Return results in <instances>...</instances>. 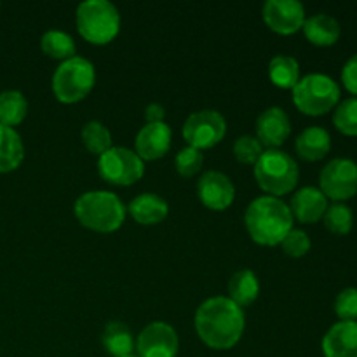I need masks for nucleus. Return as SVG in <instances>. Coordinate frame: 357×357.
<instances>
[{
  "label": "nucleus",
  "instance_id": "1",
  "mask_svg": "<svg viewBox=\"0 0 357 357\" xmlns=\"http://www.w3.org/2000/svg\"><path fill=\"white\" fill-rule=\"evenodd\" d=\"M246 328L244 310L229 296H213L202 302L195 312L199 338L215 351H229L243 338Z\"/></svg>",
  "mask_w": 357,
  "mask_h": 357
},
{
  "label": "nucleus",
  "instance_id": "2",
  "mask_svg": "<svg viewBox=\"0 0 357 357\" xmlns=\"http://www.w3.org/2000/svg\"><path fill=\"white\" fill-rule=\"evenodd\" d=\"M291 209L279 197L261 195L246 209L244 225L251 239L260 246H278L293 230Z\"/></svg>",
  "mask_w": 357,
  "mask_h": 357
},
{
  "label": "nucleus",
  "instance_id": "3",
  "mask_svg": "<svg viewBox=\"0 0 357 357\" xmlns=\"http://www.w3.org/2000/svg\"><path fill=\"white\" fill-rule=\"evenodd\" d=\"M73 213L80 225L86 229L110 234L121 229L128 208L114 192L91 190L77 199Z\"/></svg>",
  "mask_w": 357,
  "mask_h": 357
},
{
  "label": "nucleus",
  "instance_id": "4",
  "mask_svg": "<svg viewBox=\"0 0 357 357\" xmlns=\"http://www.w3.org/2000/svg\"><path fill=\"white\" fill-rule=\"evenodd\" d=\"M298 178L300 169L296 160L279 149L265 150L255 164V180L258 187L272 197H281L295 190Z\"/></svg>",
  "mask_w": 357,
  "mask_h": 357
},
{
  "label": "nucleus",
  "instance_id": "5",
  "mask_svg": "<svg viewBox=\"0 0 357 357\" xmlns=\"http://www.w3.org/2000/svg\"><path fill=\"white\" fill-rule=\"evenodd\" d=\"M75 24L80 37L94 45H105L119 35L121 14L108 0H86L77 7Z\"/></svg>",
  "mask_w": 357,
  "mask_h": 357
},
{
  "label": "nucleus",
  "instance_id": "6",
  "mask_svg": "<svg viewBox=\"0 0 357 357\" xmlns=\"http://www.w3.org/2000/svg\"><path fill=\"white\" fill-rule=\"evenodd\" d=\"M291 91L295 107L310 117H319L337 108L342 96L340 86L324 73H309L300 77Z\"/></svg>",
  "mask_w": 357,
  "mask_h": 357
},
{
  "label": "nucleus",
  "instance_id": "7",
  "mask_svg": "<svg viewBox=\"0 0 357 357\" xmlns=\"http://www.w3.org/2000/svg\"><path fill=\"white\" fill-rule=\"evenodd\" d=\"M96 70L89 59L73 56L56 68L52 75V93L59 103L73 105L82 101L93 91Z\"/></svg>",
  "mask_w": 357,
  "mask_h": 357
},
{
  "label": "nucleus",
  "instance_id": "8",
  "mask_svg": "<svg viewBox=\"0 0 357 357\" xmlns=\"http://www.w3.org/2000/svg\"><path fill=\"white\" fill-rule=\"evenodd\" d=\"M98 173L105 181L117 187H129L145 174V162L135 150L126 146H112L98 159Z\"/></svg>",
  "mask_w": 357,
  "mask_h": 357
},
{
  "label": "nucleus",
  "instance_id": "9",
  "mask_svg": "<svg viewBox=\"0 0 357 357\" xmlns=\"http://www.w3.org/2000/svg\"><path fill=\"white\" fill-rule=\"evenodd\" d=\"M227 135V122L220 112L199 110L188 115L183 124V138L188 146L208 150L218 145Z\"/></svg>",
  "mask_w": 357,
  "mask_h": 357
},
{
  "label": "nucleus",
  "instance_id": "10",
  "mask_svg": "<svg viewBox=\"0 0 357 357\" xmlns=\"http://www.w3.org/2000/svg\"><path fill=\"white\" fill-rule=\"evenodd\" d=\"M319 190L335 202H344L357 194V162L352 159L330 160L319 174Z\"/></svg>",
  "mask_w": 357,
  "mask_h": 357
},
{
  "label": "nucleus",
  "instance_id": "11",
  "mask_svg": "<svg viewBox=\"0 0 357 357\" xmlns=\"http://www.w3.org/2000/svg\"><path fill=\"white\" fill-rule=\"evenodd\" d=\"M180 349L178 333L171 324L155 321L143 328L136 340L138 357H176Z\"/></svg>",
  "mask_w": 357,
  "mask_h": 357
},
{
  "label": "nucleus",
  "instance_id": "12",
  "mask_svg": "<svg viewBox=\"0 0 357 357\" xmlns=\"http://www.w3.org/2000/svg\"><path fill=\"white\" fill-rule=\"evenodd\" d=\"M267 26L279 35H293L305 23V7L298 0H267L261 9Z\"/></svg>",
  "mask_w": 357,
  "mask_h": 357
},
{
  "label": "nucleus",
  "instance_id": "13",
  "mask_svg": "<svg viewBox=\"0 0 357 357\" xmlns=\"http://www.w3.org/2000/svg\"><path fill=\"white\" fill-rule=\"evenodd\" d=\"M197 195L211 211H225L236 199V187L227 174L220 171H206L197 181Z\"/></svg>",
  "mask_w": 357,
  "mask_h": 357
},
{
  "label": "nucleus",
  "instance_id": "14",
  "mask_svg": "<svg viewBox=\"0 0 357 357\" xmlns=\"http://www.w3.org/2000/svg\"><path fill=\"white\" fill-rule=\"evenodd\" d=\"M291 132V121L282 108L271 107L257 119V139L268 150L284 145Z\"/></svg>",
  "mask_w": 357,
  "mask_h": 357
},
{
  "label": "nucleus",
  "instance_id": "15",
  "mask_svg": "<svg viewBox=\"0 0 357 357\" xmlns=\"http://www.w3.org/2000/svg\"><path fill=\"white\" fill-rule=\"evenodd\" d=\"M171 139H173V132L166 122L145 124L136 135L135 152L138 153L143 162L145 160H157L169 152Z\"/></svg>",
  "mask_w": 357,
  "mask_h": 357
},
{
  "label": "nucleus",
  "instance_id": "16",
  "mask_svg": "<svg viewBox=\"0 0 357 357\" xmlns=\"http://www.w3.org/2000/svg\"><path fill=\"white\" fill-rule=\"evenodd\" d=\"M324 357H357V321H340L323 337Z\"/></svg>",
  "mask_w": 357,
  "mask_h": 357
},
{
  "label": "nucleus",
  "instance_id": "17",
  "mask_svg": "<svg viewBox=\"0 0 357 357\" xmlns=\"http://www.w3.org/2000/svg\"><path fill=\"white\" fill-rule=\"evenodd\" d=\"M293 218L300 223H317L328 209V199L317 187H303L289 202Z\"/></svg>",
  "mask_w": 357,
  "mask_h": 357
},
{
  "label": "nucleus",
  "instance_id": "18",
  "mask_svg": "<svg viewBox=\"0 0 357 357\" xmlns=\"http://www.w3.org/2000/svg\"><path fill=\"white\" fill-rule=\"evenodd\" d=\"M295 150L300 159L307 162H317L324 159L331 150V136L330 132L319 126L303 129L295 142Z\"/></svg>",
  "mask_w": 357,
  "mask_h": 357
},
{
  "label": "nucleus",
  "instance_id": "19",
  "mask_svg": "<svg viewBox=\"0 0 357 357\" xmlns=\"http://www.w3.org/2000/svg\"><path fill=\"white\" fill-rule=\"evenodd\" d=\"M302 30L305 33L307 40L310 44L317 45V47H330V45H335L342 33L340 23H338L337 17L324 13L307 17Z\"/></svg>",
  "mask_w": 357,
  "mask_h": 357
},
{
  "label": "nucleus",
  "instance_id": "20",
  "mask_svg": "<svg viewBox=\"0 0 357 357\" xmlns=\"http://www.w3.org/2000/svg\"><path fill=\"white\" fill-rule=\"evenodd\" d=\"M128 213L139 225H157V223L166 220L167 213H169V206L160 195L142 194L132 199Z\"/></svg>",
  "mask_w": 357,
  "mask_h": 357
},
{
  "label": "nucleus",
  "instance_id": "21",
  "mask_svg": "<svg viewBox=\"0 0 357 357\" xmlns=\"http://www.w3.org/2000/svg\"><path fill=\"white\" fill-rule=\"evenodd\" d=\"M260 295V282L250 268L236 272L229 281V298L241 309L250 307Z\"/></svg>",
  "mask_w": 357,
  "mask_h": 357
},
{
  "label": "nucleus",
  "instance_id": "22",
  "mask_svg": "<svg viewBox=\"0 0 357 357\" xmlns=\"http://www.w3.org/2000/svg\"><path fill=\"white\" fill-rule=\"evenodd\" d=\"M24 159V146L21 136L13 128L0 124V173L17 169Z\"/></svg>",
  "mask_w": 357,
  "mask_h": 357
},
{
  "label": "nucleus",
  "instance_id": "23",
  "mask_svg": "<svg viewBox=\"0 0 357 357\" xmlns=\"http://www.w3.org/2000/svg\"><path fill=\"white\" fill-rule=\"evenodd\" d=\"M101 342H103L105 351L114 357L132 356V351H135L132 333L126 324L119 323V321H112L105 326Z\"/></svg>",
  "mask_w": 357,
  "mask_h": 357
},
{
  "label": "nucleus",
  "instance_id": "24",
  "mask_svg": "<svg viewBox=\"0 0 357 357\" xmlns=\"http://www.w3.org/2000/svg\"><path fill=\"white\" fill-rule=\"evenodd\" d=\"M268 77L281 89H293L300 80V65L293 56L278 54L268 63Z\"/></svg>",
  "mask_w": 357,
  "mask_h": 357
},
{
  "label": "nucleus",
  "instance_id": "25",
  "mask_svg": "<svg viewBox=\"0 0 357 357\" xmlns=\"http://www.w3.org/2000/svg\"><path fill=\"white\" fill-rule=\"evenodd\" d=\"M40 47L45 56L51 59H59V61H66L77 56L75 42H73L72 35L61 30H47L40 38Z\"/></svg>",
  "mask_w": 357,
  "mask_h": 357
},
{
  "label": "nucleus",
  "instance_id": "26",
  "mask_svg": "<svg viewBox=\"0 0 357 357\" xmlns=\"http://www.w3.org/2000/svg\"><path fill=\"white\" fill-rule=\"evenodd\" d=\"M28 101L20 91H3L0 94V124L13 128L26 117Z\"/></svg>",
  "mask_w": 357,
  "mask_h": 357
},
{
  "label": "nucleus",
  "instance_id": "27",
  "mask_svg": "<svg viewBox=\"0 0 357 357\" xmlns=\"http://www.w3.org/2000/svg\"><path fill=\"white\" fill-rule=\"evenodd\" d=\"M80 139L91 153L100 157L112 149V132L100 121H89L80 131Z\"/></svg>",
  "mask_w": 357,
  "mask_h": 357
},
{
  "label": "nucleus",
  "instance_id": "28",
  "mask_svg": "<svg viewBox=\"0 0 357 357\" xmlns=\"http://www.w3.org/2000/svg\"><path fill=\"white\" fill-rule=\"evenodd\" d=\"M323 220L326 229L335 236H347L354 225V215L344 202H335V204L328 206Z\"/></svg>",
  "mask_w": 357,
  "mask_h": 357
},
{
  "label": "nucleus",
  "instance_id": "29",
  "mask_svg": "<svg viewBox=\"0 0 357 357\" xmlns=\"http://www.w3.org/2000/svg\"><path fill=\"white\" fill-rule=\"evenodd\" d=\"M333 124L342 135L357 136V98H347L337 105Z\"/></svg>",
  "mask_w": 357,
  "mask_h": 357
},
{
  "label": "nucleus",
  "instance_id": "30",
  "mask_svg": "<svg viewBox=\"0 0 357 357\" xmlns=\"http://www.w3.org/2000/svg\"><path fill=\"white\" fill-rule=\"evenodd\" d=\"M264 146L258 142L257 136L244 135L239 136L234 143V155L239 160L241 164H250V166H255L258 162V159L264 153Z\"/></svg>",
  "mask_w": 357,
  "mask_h": 357
},
{
  "label": "nucleus",
  "instance_id": "31",
  "mask_svg": "<svg viewBox=\"0 0 357 357\" xmlns=\"http://www.w3.org/2000/svg\"><path fill=\"white\" fill-rule=\"evenodd\" d=\"M202 164H204V153L192 146H185L183 150H180L174 159L178 174H181L183 178L195 176L202 169Z\"/></svg>",
  "mask_w": 357,
  "mask_h": 357
},
{
  "label": "nucleus",
  "instance_id": "32",
  "mask_svg": "<svg viewBox=\"0 0 357 357\" xmlns=\"http://www.w3.org/2000/svg\"><path fill=\"white\" fill-rule=\"evenodd\" d=\"M281 246H282V251H284L288 257L302 258L309 253L312 243H310V237L307 236V232H303V230L300 229H293L289 230L288 236L282 239Z\"/></svg>",
  "mask_w": 357,
  "mask_h": 357
},
{
  "label": "nucleus",
  "instance_id": "33",
  "mask_svg": "<svg viewBox=\"0 0 357 357\" xmlns=\"http://www.w3.org/2000/svg\"><path fill=\"white\" fill-rule=\"evenodd\" d=\"M335 314L340 321H357V288H345L338 293Z\"/></svg>",
  "mask_w": 357,
  "mask_h": 357
},
{
  "label": "nucleus",
  "instance_id": "34",
  "mask_svg": "<svg viewBox=\"0 0 357 357\" xmlns=\"http://www.w3.org/2000/svg\"><path fill=\"white\" fill-rule=\"evenodd\" d=\"M342 84L345 89L357 98V52L347 59L342 68Z\"/></svg>",
  "mask_w": 357,
  "mask_h": 357
},
{
  "label": "nucleus",
  "instance_id": "35",
  "mask_svg": "<svg viewBox=\"0 0 357 357\" xmlns=\"http://www.w3.org/2000/svg\"><path fill=\"white\" fill-rule=\"evenodd\" d=\"M166 117V110L164 107H160L159 103H150L145 108V119L146 124H155V122H164Z\"/></svg>",
  "mask_w": 357,
  "mask_h": 357
},
{
  "label": "nucleus",
  "instance_id": "36",
  "mask_svg": "<svg viewBox=\"0 0 357 357\" xmlns=\"http://www.w3.org/2000/svg\"><path fill=\"white\" fill-rule=\"evenodd\" d=\"M128 357H136V356H128Z\"/></svg>",
  "mask_w": 357,
  "mask_h": 357
}]
</instances>
